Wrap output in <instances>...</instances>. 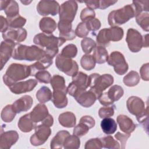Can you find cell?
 Returning <instances> with one entry per match:
<instances>
[{
	"label": "cell",
	"instance_id": "cell-48",
	"mask_svg": "<svg viewBox=\"0 0 149 149\" xmlns=\"http://www.w3.org/2000/svg\"><path fill=\"white\" fill-rule=\"evenodd\" d=\"M115 105H113L109 107H105L100 108L98 111V115L101 118H109L114 114Z\"/></svg>",
	"mask_w": 149,
	"mask_h": 149
},
{
	"label": "cell",
	"instance_id": "cell-62",
	"mask_svg": "<svg viewBox=\"0 0 149 149\" xmlns=\"http://www.w3.org/2000/svg\"><path fill=\"white\" fill-rule=\"evenodd\" d=\"M22 3H23L24 5H29V3H30L32 1H20Z\"/></svg>",
	"mask_w": 149,
	"mask_h": 149
},
{
	"label": "cell",
	"instance_id": "cell-31",
	"mask_svg": "<svg viewBox=\"0 0 149 149\" xmlns=\"http://www.w3.org/2000/svg\"><path fill=\"white\" fill-rule=\"evenodd\" d=\"M101 127L103 132L107 134H111L117 129V124L115 120L110 118H104L101 122Z\"/></svg>",
	"mask_w": 149,
	"mask_h": 149
},
{
	"label": "cell",
	"instance_id": "cell-41",
	"mask_svg": "<svg viewBox=\"0 0 149 149\" xmlns=\"http://www.w3.org/2000/svg\"><path fill=\"white\" fill-rule=\"evenodd\" d=\"M148 1H133L132 6L135 12V16L143 12H148Z\"/></svg>",
	"mask_w": 149,
	"mask_h": 149
},
{
	"label": "cell",
	"instance_id": "cell-44",
	"mask_svg": "<svg viewBox=\"0 0 149 149\" xmlns=\"http://www.w3.org/2000/svg\"><path fill=\"white\" fill-rule=\"evenodd\" d=\"M77 54V48L73 44H70L65 47L61 51V55L68 58H75Z\"/></svg>",
	"mask_w": 149,
	"mask_h": 149
},
{
	"label": "cell",
	"instance_id": "cell-61",
	"mask_svg": "<svg viewBox=\"0 0 149 149\" xmlns=\"http://www.w3.org/2000/svg\"><path fill=\"white\" fill-rule=\"evenodd\" d=\"M148 34H147L143 37V47L147 48L148 47Z\"/></svg>",
	"mask_w": 149,
	"mask_h": 149
},
{
	"label": "cell",
	"instance_id": "cell-45",
	"mask_svg": "<svg viewBox=\"0 0 149 149\" xmlns=\"http://www.w3.org/2000/svg\"><path fill=\"white\" fill-rule=\"evenodd\" d=\"M34 76L36 77V80L40 83H43L46 84L50 83L52 79L49 72L45 70L38 71L36 73Z\"/></svg>",
	"mask_w": 149,
	"mask_h": 149
},
{
	"label": "cell",
	"instance_id": "cell-4",
	"mask_svg": "<svg viewBox=\"0 0 149 149\" xmlns=\"http://www.w3.org/2000/svg\"><path fill=\"white\" fill-rule=\"evenodd\" d=\"M126 106L129 112L135 115L137 121L148 129V107L146 108L144 101L138 97L132 96L127 99Z\"/></svg>",
	"mask_w": 149,
	"mask_h": 149
},
{
	"label": "cell",
	"instance_id": "cell-10",
	"mask_svg": "<svg viewBox=\"0 0 149 149\" xmlns=\"http://www.w3.org/2000/svg\"><path fill=\"white\" fill-rule=\"evenodd\" d=\"M107 62L109 65L113 67L115 72L119 75L125 74L129 69L128 64L123 55L119 51L111 52L108 56Z\"/></svg>",
	"mask_w": 149,
	"mask_h": 149
},
{
	"label": "cell",
	"instance_id": "cell-38",
	"mask_svg": "<svg viewBox=\"0 0 149 149\" xmlns=\"http://www.w3.org/2000/svg\"><path fill=\"white\" fill-rule=\"evenodd\" d=\"M136 20L143 30H149V15L147 12H143L136 16Z\"/></svg>",
	"mask_w": 149,
	"mask_h": 149
},
{
	"label": "cell",
	"instance_id": "cell-37",
	"mask_svg": "<svg viewBox=\"0 0 149 149\" xmlns=\"http://www.w3.org/2000/svg\"><path fill=\"white\" fill-rule=\"evenodd\" d=\"M7 19L13 18L19 15V5L15 1H10L8 5L4 10Z\"/></svg>",
	"mask_w": 149,
	"mask_h": 149
},
{
	"label": "cell",
	"instance_id": "cell-52",
	"mask_svg": "<svg viewBox=\"0 0 149 149\" xmlns=\"http://www.w3.org/2000/svg\"><path fill=\"white\" fill-rule=\"evenodd\" d=\"M84 22H86L89 31H91L93 32H95V31L100 29L101 26L100 21L97 18L91 19Z\"/></svg>",
	"mask_w": 149,
	"mask_h": 149
},
{
	"label": "cell",
	"instance_id": "cell-6",
	"mask_svg": "<svg viewBox=\"0 0 149 149\" xmlns=\"http://www.w3.org/2000/svg\"><path fill=\"white\" fill-rule=\"evenodd\" d=\"M135 16L132 5H127L123 8L111 11L108 16V22L111 26L123 24Z\"/></svg>",
	"mask_w": 149,
	"mask_h": 149
},
{
	"label": "cell",
	"instance_id": "cell-34",
	"mask_svg": "<svg viewBox=\"0 0 149 149\" xmlns=\"http://www.w3.org/2000/svg\"><path fill=\"white\" fill-rule=\"evenodd\" d=\"M16 113H17L14 110L12 105H7L2 109L1 117L3 122L9 123L13 120Z\"/></svg>",
	"mask_w": 149,
	"mask_h": 149
},
{
	"label": "cell",
	"instance_id": "cell-14",
	"mask_svg": "<svg viewBox=\"0 0 149 149\" xmlns=\"http://www.w3.org/2000/svg\"><path fill=\"white\" fill-rule=\"evenodd\" d=\"M59 7L55 1H40L37 5V11L41 16H55L59 13Z\"/></svg>",
	"mask_w": 149,
	"mask_h": 149
},
{
	"label": "cell",
	"instance_id": "cell-8",
	"mask_svg": "<svg viewBox=\"0 0 149 149\" xmlns=\"http://www.w3.org/2000/svg\"><path fill=\"white\" fill-rule=\"evenodd\" d=\"M65 41L64 39L55 37L52 34L39 33L36 34L33 38L34 43L44 49H58Z\"/></svg>",
	"mask_w": 149,
	"mask_h": 149
},
{
	"label": "cell",
	"instance_id": "cell-27",
	"mask_svg": "<svg viewBox=\"0 0 149 149\" xmlns=\"http://www.w3.org/2000/svg\"><path fill=\"white\" fill-rule=\"evenodd\" d=\"M56 22L51 17H45L42 18L39 23L40 29L45 34H51L56 28Z\"/></svg>",
	"mask_w": 149,
	"mask_h": 149
},
{
	"label": "cell",
	"instance_id": "cell-17",
	"mask_svg": "<svg viewBox=\"0 0 149 149\" xmlns=\"http://www.w3.org/2000/svg\"><path fill=\"white\" fill-rule=\"evenodd\" d=\"M27 33L23 28L12 29L9 28L6 32L2 33V37L4 40L16 41L18 42L24 41L27 37Z\"/></svg>",
	"mask_w": 149,
	"mask_h": 149
},
{
	"label": "cell",
	"instance_id": "cell-20",
	"mask_svg": "<svg viewBox=\"0 0 149 149\" xmlns=\"http://www.w3.org/2000/svg\"><path fill=\"white\" fill-rule=\"evenodd\" d=\"M58 28L59 31V37L65 40H72L76 38L75 31L72 29V23L59 20Z\"/></svg>",
	"mask_w": 149,
	"mask_h": 149
},
{
	"label": "cell",
	"instance_id": "cell-51",
	"mask_svg": "<svg viewBox=\"0 0 149 149\" xmlns=\"http://www.w3.org/2000/svg\"><path fill=\"white\" fill-rule=\"evenodd\" d=\"M95 16V13L94 10L88 8H84L80 13V19L83 22H86L91 19H94Z\"/></svg>",
	"mask_w": 149,
	"mask_h": 149
},
{
	"label": "cell",
	"instance_id": "cell-16",
	"mask_svg": "<svg viewBox=\"0 0 149 149\" xmlns=\"http://www.w3.org/2000/svg\"><path fill=\"white\" fill-rule=\"evenodd\" d=\"M16 44L12 41L5 40L1 43V58L0 70H2L4 65L9 61L13 52Z\"/></svg>",
	"mask_w": 149,
	"mask_h": 149
},
{
	"label": "cell",
	"instance_id": "cell-33",
	"mask_svg": "<svg viewBox=\"0 0 149 149\" xmlns=\"http://www.w3.org/2000/svg\"><path fill=\"white\" fill-rule=\"evenodd\" d=\"M36 96L37 100L43 104L52 100V93L48 87L42 86L37 91Z\"/></svg>",
	"mask_w": 149,
	"mask_h": 149
},
{
	"label": "cell",
	"instance_id": "cell-32",
	"mask_svg": "<svg viewBox=\"0 0 149 149\" xmlns=\"http://www.w3.org/2000/svg\"><path fill=\"white\" fill-rule=\"evenodd\" d=\"M106 93L108 98L113 103L115 101H118L123 96L124 90L121 86L113 85L110 87Z\"/></svg>",
	"mask_w": 149,
	"mask_h": 149
},
{
	"label": "cell",
	"instance_id": "cell-28",
	"mask_svg": "<svg viewBox=\"0 0 149 149\" xmlns=\"http://www.w3.org/2000/svg\"><path fill=\"white\" fill-rule=\"evenodd\" d=\"M69 135L70 133L66 130L59 131L51 141L50 147L51 148H62L65 139Z\"/></svg>",
	"mask_w": 149,
	"mask_h": 149
},
{
	"label": "cell",
	"instance_id": "cell-36",
	"mask_svg": "<svg viewBox=\"0 0 149 149\" xmlns=\"http://www.w3.org/2000/svg\"><path fill=\"white\" fill-rule=\"evenodd\" d=\"M80 146L79 137L74 134L69 135L63 143V147L66 149H77Z\"/></svg>",
	"mask_w": 149,
	"mask_h": 149
},
{
	"label": "cell",
	"instance_id": "cell-21",
	"mask_svg": "<svg viewBox=\"0 0 149 149\" xmlns=\"http://www.w3.org/2000/svg\"><path fill=\"white\" fill-rule=\"evenodd\" d=\"M116 121L120 129L127 134H131L136 128V125L133 120L125 115H119L117 116Z\"/></svg>",
	"mask_w": 149,
	"mask_h": 149
},
{
	"label": "cell",
	"instance_id": "cell-29",
	"mask_svg": "<svg viewBox=\"0 0 149 149\" xmlns=\"http://www.w3.org/2000/svg\"><path fill=\"white\" fill-rule=\"evenodd\" d=\"M106 31L107 38L109 41H119L122 39L124 35L123 30L118 26L106 28Z\"/></svg>",
	"mask_w": 149,
	"mask_h": 149
},
{
	"label": "cell",
	"instance_id": "cell-58",
	"mask_svg": "<svg viewBox=\"0 0 149 149\" xmlns=\"http://www.w3.org/2000/svg\"><path fill=\"white\" fill-rule=\"evenodd\" d=\"M0 22H1V32L2 33L6 32L9 28V23L7 19L5 18L3 16H0Z\"/></svg>",
	"mask_w": 149,
	"mask_h": 149
},
{
	"label": "cell",
	"instance_id": "cell-12",
	"mask_svg": "<svg viewBox=\"0 0 149 149\" xmlns=\"http://www.w3.org/2000/svg\"><path fill=\"white\" fill-rule=\"evenodd\" d=\"M126 41L129 49L132 52H138L143 47V36L134 29L130 28L127 30Z\"/></svg>",
	"mask_w": 149,
	"mask_h": 149
},
{
	"label": "cell",
	"instance_id": "cell-22",
	"mask_svg": "<svg viewBox=\"0 0 149 149\" xmlns=\"http://www.w3.org/2000/svg\"><path fill=\"white\" fill-rule=\"evenodd\" d=\"M82 107L88 108L92 106L97 100V97L91 90L84 91L74 98Z\"/></svg>",
	"mask_w": 149,
	"mask_h": 149
},
{
	"label": "cell",
	"instance_id": "cell-15",
	"mask_svg": "<svg viewBox=\"0 0 149 149\" xmlns=\"http://www.w3.org/2000/svg\"><path fill=\"white\" fill-rule=\"evenodd\" d=\"M38 81L36 79H30L26 81H18L9 87L12 93L15 94H20L32 91L37 85Z\"/></svg>",
	"mask_w": 149,
	"mask_h": 149
},
{
	"label": "cell",
	"instance_id": "cell-13",
	"mask_svg": "<svg viewBox=\"0 0 149 149\" xmlns=\"http://www.w3.org/2000/svg\"><path fill=\"white\" fill-rule=\"evenodd\" d=\"M51 134L50 127L41 124L36 126L34 133L30 137V143L33 146H38L45 143Z\"/></svg>",
	"mask_w": 149,
	"mask_h": 149
},
{
	"label": "cell",
	"instance_id": "cell-26",
	"mask_svg": "<svg viewBox=\"0 0 149 149\" xmlns=\"http://www.w3.org/2000/svg\"><path fill=\"white\" fill-rule=\"evenodd\" d=\"M58 121L62 126L70 128L76 125V118L73 112L68 111L62 113L59 115Z\"/></svg>",
	"mask_w": 149,
	"mask_h": 149
},
{
	"label": "cell",
	"instance_id": "cell-46",
	"mask_svg": "<svg viewBox=\"0 0 149 149\" xmlns=\"http://www.w3.org/2000/svg\"><path fill=\"white\" fill-rule=\"evenodd\" d=\"M89 129V127L86 124L80 122V123L74 127L73 134L79 137H80L86 135L88 132Z\"/></svg>",
	"mask_w": 149,
	"mask_h": 149
},
{
	"label": "cell",
	"instance_id": "cell-42",
	"mask_svg": "<svg viewBox=\"0 0 149 149\" xmlns=\"http://www.w3.org/2000/svg\"><path fill=\"white\" fill-rule=\"evenodd\" d=\"M7 20L9 27L12 29L22 28L26 23V19L19 15L13 18L7 19Z\"/></svg>",
	"mask_w": 149,
	"mask_h": 149
},
{
	"label": "cell",
	"instance_id": "cell-11",
	"mask_svg": "<svg viewBox=\"0 0 149 149\" xmlns=\"http://www.w3.org/2000/svg\"><path fill=\"white\" fill-rule=\"evenodd\" d=\"M78 5L75 1L69 0L63 2L59 7V20L72 23L77 10Z\"/></svg>",
	"mask_w": 149,
	"mask_h": 149
},
{
	"label": "cell",
	"instance_id": "cell-54",
	"mask_svg": "<svg viewBox=\"0 0 149 149\" xmlns=\"http://www.w3.org/2000/svg\"><path fill=\"white\" fill-rule=\"evenodd\" d=\"M148 69H149V64L148 63H146L143 65L140 69V76L143 80L148 81V79H149Z\"/></svg>",
	"mask_w": 149,
	"mask_h": 149
},
{
	"label": "cell",
	"instance_id": "cell-49",
	"mask_svg": "<svg viewBox=\"0 0 149 149\" xmlns=\"http://www.w3.org/2000/svg\"><path fill=\"white\" fill-rule=\"evenodd\" d=\"M88 33L89 30L87 27L86 22H84L80 23L75 30L76 35L80 38H86Z\"/></svg>",
	"mask_w": 149,
	"mask_h": 149
},
{
	"label": "cell",
	"instance_id": "cell-3",
	"mask_svg": "<svg viewBox=\"0 0 149 149\" xmlns=\"http://www.w3.org/2000/svg\"><path fill=\"white\" fill-rule=\"evenodd\" d=\"M31 75L30 66L20 63H13L7 68L5 74L3 76V81L8 87L25 79Z\"/></svg>",
	"mask_w": 149,
	"mask_h": 149
},
{
	"label": "cell",
	"instance_id": "cell-25",
	"mask_svg": "<svg viewBox=\"0 0 149 149\" xmlns=\"http://www.w3.org/2000/svg\"><path fill=\"white\" fill-rule=\"evenodd\" d=\"M17 126L22 132L27 133L35 129L36 123L32 120L29 113L20 118L17 123Z\"/></svg>",
	"mask_w": 149,
	"mask_h": 149
},
{
	"label": "cell",
	"instance_id": "cell-57",
	"mask_svg": "<svg viewBox=\"0 0 149 149\" xmlns=\"http://www.w3.org/2000/svg\"><path fill=\"white\" fill-rule=\"evenodd\" d=\"M87 8H90L93 10L99 9V5H100V1L99 0H89L84 2Z\"/></svg>",
	"mask_w": 149,
	"mask_h": 149
},
{
	"label": "cell",
	"instance_id": "cell-53",
	"mask_svg": "<svg viewBox=\"0 0 149 149\" xmlns=\"http://www.w3.org/2000/svg\"><path fill=\"white\" fill-rule=\"evenodd\" d=\"M130 134H123L120 132H117L116 134L115 135V137L116 139V140H118L121 144V148H125L126 146V144L127 142V139L130 137Z\"/></svg>",
	"mask_w": 149,
	"mask_h": 149
},
{
	"label": "cell",
	"instance_id": "cell-47",
	"mask_svg": "<svg viewBox=\"0 0 149 149\" xmlns=\"http://www.w3.org/2000/svg\"><path fill=\"white\" fill-rule=\"evenodd\" d=\"M96 41L100 46L104 47L109 45L110 41L107 38L106 28L103 29L99 31L96 37Z\"/></svg>",
	"mask_w": 149,
	"mask_h": 149
},
{
	"label": "cell",
	"instance_id": "cell-35",
	"mask_svg": "<svg viewBox=\"0 0 149 149\" xmlns=\"http://www.w3.org/2000/svg\"><path fill=\"white\" fill-rule=\"evenodd\" d=\"M123 81L128 87H134L139 83L140 76L137 72L132 70L123 77Z\"/></svg>",
	"mask_w": 149,
	"mask_h": 149
},
{
	"label": "cell",
	"instance_id": "cell-50",
	"mask_svg": "<svg viewBox=\"0 0 149 149\" xmlns=\"http://www.w3.org/2000/svg\"><path fill=\"white\" fill-rule=\"evenodd\" d=\"M102 148V143L99 138L90 139L86 143L84 146L85 149H101Z\"/></svg>",
	"mask_w": 149,
	"mask_h": 149
},
{
	"label": "cell",
	"instance_id": "cell-18",
	"mask_svg": "<svg viewBox=\"0 0 149 149\" xmlns=\"http://www.w3.org/2000/svg\"><path fill=\"white\" fill-rule=\"evenodd\" d=\"M19 139V134L15 130H9L1 133L0 137V148L9 149Z\"/></svg>",
	"mask_w": 149,
	"mask_h": 149
},
{
	"label": "cell",
	"instance_id": "cell-60",
	"mask_svg": "<svg viewBox=\"0 0 149 149\" xmlns=\"http://www.w3.org/2000/svg\"><path fill=\"white\" fill-rule=\"evenodd\" d=\"M10 1V0H9V1H2V0H1V5H0L1 10H5V8H6V6L9 3Z\"/></svg>",
	"mask_w": 149,
	"mask_h": 149
},
{
	"label": "cell",
	"instance_id": "cell-19",
	"mask_svg": "<svg viewBox=\"0 0 149 149\" xmlns=\"http://www.w3.org/2000/svg\"><path fill=\"white\" fill-rule=\"evenodd\" d=\"M33 102L32 97L29 95H25L15 101L13 103L12 107L15 112L19 113L29 110L33 105Z\"/></svg>",
	"mask_w": 149,
	"mask_h": 149
},
{
	"label": "cell",
	"instance_id": "cell-43",
	"mask_svg": "<svg viewBox=\"0 0 149 149\" xmlns=\"http://www.w3.org/2000/svg\"><path fill=\"white\" fill-rule=\"evenodd\" d=\"M81 47L84 53L88 54L95 48L96 43L92 38L86 37L81 40Z\"/></svg>",
	"mask_w": 149,
	"mask_h": 149
},
{
	"label": "cell",
	"instance_id": "cell-5",
	"mask_svg": "<svg viewBox=\"0 0 149 149\" xmlns=\"http://www.w3.org/2000/svg\"><path fill=\"white\" fill-rule=\"evenodd\" d=\"M90 90L93 91L97 98L101 95L102 92L113 83V77L110 74L100 75L98 73H92L89 76Z\"/></svg>",
	"mask_w": 149,
	"mask_h": 149
},
{
	"label": "cell",
	"instance_id": "cell-2",
	"mask_svg": "<svg viewBox=\"0 0 149 149\" xmlns=\"http://www.w3.org/2000/svg\"><path fill=\"white\" fill-rule=\"evenodd\" d=\"M53 89L52 101L57 108H63L68 102L66 97L68 92L65 84V80L63 76L55 74L52 76L50 81Z\"/></svg>",
	"mask_w": 149,
	"mask_h": 149
},
{
	"label": "cell",
	"instance_id": "cell-7",
	"mask_svg": "<svg viewBox=\"0 0 149 149\" xmlns=\"http://www.w3.org/2000/svg\"><path fill=\"white\" fill-rule=\"evenodd\" d=\"M88 87V76L81 72H78L72 77V81L69 83L67 88L68 93L75 98L80 94L86 91Z\"/></svg>",
	"mask_w": 149,
	"mask_h": 149
},
{
	"label": "cell",
	"instance_id": "cell-39",
	"mask_svg": "<svg viewBox=\"0 0 149 149\" xmlns=\"http://www.w3.org/2000/svg\"><path fill=\"white\" fill-rule=\"evenodd\" d=\"M95 61L93 55L86 54L83 55L80 59V65L83 69L86 70H91L95 66Z\"/></svg>",
	"mask_w": 149,
	"mask_h": 149
},
{
	"label": "cell",
	"instance_id": "cell-55",
	"mask_svg": "<svg viewBox=\"0 0 149 149\" xmlns=\"http://www.w3.org/2000/svg\"><path fill=\"white\" fill-rule=\"evenodd\" d=\"M80 122H83L85 124H86L89 127L90 129L93 128L95 126V124L94 119L93 118H92L91 116H88V115L82 116L80 119Z\"/></svg>",
	"mask_w": 149,
	"mask_h": 149
},
{
	"label": "cell",
	"instance_id": "cell-40",
	"mask_svg": "<svg viewBox=\"0 0 149 149\" xmlns=\"http://www.w3.org/2000/svg\"><path fill=\"white\" fill-rule=\"evenodd\" d=\"M102 147L108 149H118L120 148L119 143L112 136H107L100 139Z\"/></svg>",
	"mask_w": 149,
	"mask_h": 149
},
{
	"label": "cell",
	"instance_id": "cell-56",
	"mask_svg": "<svg viewBox=\"0 0 149 149\" xmlns=\"http://www.w3.org/2000/svg\"><path fill=\"white\" fill-rule=\"evenodd\" d=\"M117 2V1L114 0H101L100 1L99 9L104 10L109 6L114 5Z\"/></svg>",
	"mask_w": 149,
	"mask_h": 149
},
{
	"label": "cell",
	"instance_id": "cell-24",
	"mask_svg": "<svg viewBox=\"0 0 149 149\" xmlns=\"http://www.w3.org/2000/svg\"><path fill=\"white\" fill-rule=\"evenodd\" d=\"M52 59L45 55V56L39 61L30 66L31 75L34 76L36 72L48 68L52 64Z\"/></svg>",
	"mask_w": 149,
	"mask_h": 149
},
{
	"label": "cell",
	"instance_id": "cell-59",
	"mask_svg": "<svg viewBox=\"0 0 149 149\" xmlns=\"http://www.w3.org/2000/svg\"><path fill=\"white\" fill-rule=\"evenodd\" d=\"M42 124L46 125L47 126L51 127L52 126L54 123V119L51 115L48 114V115L41 122Z\"/></svg>",
	"mask_w": 149,
	"mask_h": 149
},
{
	"label": "cell",
	"instance_id": "cell-30",
	"mask_svg": "<svg viewBox=\"0 0 149 149\" xmlns=\"http://www.w3.org/2000/svg\"><path fill=\"white\" fill-rule=\"evenodd\" d=\"M93 56L96 63L98 64L104 63L107 62L108 59V53L106 48L102 46H96Z\"/></svg>",
	"mask_w": 149,
	"mask_h": 149
},
{
	"label": "cell",
	"instance_id": "cell-9",
	"mask_svg": "<svg viewBox=\"0 0 149 149\" xmlns=\"http://www.w3.org/2000/svg\"><path fill=\"white\" fill-rule=\"evenodd\" d=\"M55 65L59 70L69 76L73 77L78 72L77 63L71 58L63 56L61 54H58L56 58Z\"/></svg>",
	"mask_w": 149,
	"mask_h": 149
},
{
	"label": "cell",
	"instance_id": "cell-1",
	"mask_svg": "<svg viewBox=\"0 0 149 149\" xmlns=\"http://www.w3.org/2000/svg\"><path fill=\"white\" fill-rule=\"evenodd\" d=\"M45 55L44 49L39 46H27L16 43L12 57L14 59L19 61H37L44 58Z\"/></svg>",
	"mask_w": 149,
	"mask_h": 149
},
{
	"label": "cell",
	"instance_id": "cell-23",
	"mask_svg": "<svg viewBox=\"0 0 149 149\" xmlns=\"http://www.w3.org/2000/svg\"><path fill=\"white\" fill-rule=\"evenodd\" d=\"M48 114V110L47 106L41 103L36 105L30 113L31 119L36 123L42 122Z\"/></svg>",
	"mask_w": 149,
	"mask_h": 149
}]
</instances>
